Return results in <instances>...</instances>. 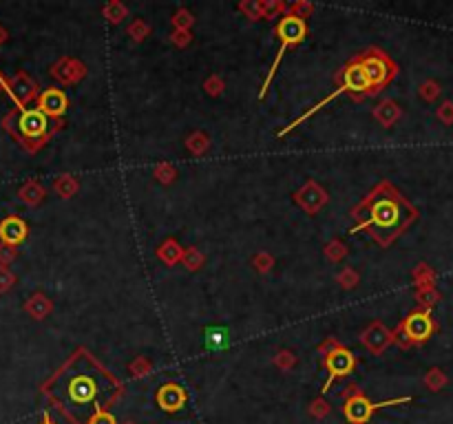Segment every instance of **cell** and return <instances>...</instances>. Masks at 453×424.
Returning a JSON list of instances; mask_svg holds the SVG:
<instances>
[{"mask_svg":"<svg viewBox=\"0 0 453 424\" xmlns=\"http://www.w3.org/2000/svg\"><path fill=\"white\" fill-rule=\"evenodd\" d=\"M67 391H69L71 402L89 405V402H93V400H95V396H98V384H95V380L91 378V375L80 373V375H76V378L69 380Z\"/></svg>","mask_w":453,"mask_h":424,"instance_id":"obj_1","label":"cell"},{"mask_svg":"<svg viewBox=\"0 0 453 424\" xmlns=\"http://www.w3.org/2000/svg\"><path fill=\"white\" fill-rule=\"evenodd\" d=\"M18 130L22 137L27 139H40L46 133V115L40 108H29V111H22L18 119Z\"/></svg>","mask_w":453,"mask_h":424,"instance_id":"obj_2","label":"cell"},{"mask_svg":"<svg viewBox=\"0 0 453 424\" xmlns=\"http://www.w3.org/2000/svg\"><path fill=\"white\" fill-rule=\"evenodd\" d=\"M305 35V22L296 16H288L281 20L279 25V38L283 42V46L294 44V42H301Z\"/></svg>","mask_w":453,"mask_h":424,"instance_id":"obj_3","label":"cell"},{"mask_svg":"<svg viewBox=\"0 0 453 424\" xmlns=\"http://www.w3.org/2000/svg\"><path fill=\"white\" fill-rule=\"evenodd\" d=\"M27 237V226L25 221L16 219V217H9L3 223H0V239L9 246H18L22 239Z\"/></svg>","mask_w":453,"mask_h":424,"instance_id":"obj_4","label":"cell"},{"mask_svg":"<svg viewBox=\"0 0 453 424\" xmlns=\"http://www.w3.org/2000/svg\"><path fill=\"white\" fill-rule=\"evenodd\" d=\"M372 217H374V221L378 226H383V228H389V226H396L398 223V205L393 203L391 199H380L376 205H374V210H372Z\"/></svg>","mask_w":453,"mask_h":424,"instance_id":"obj_5","label":"cell"},{"mask_svg":"<svg viewBox=\"0 0 453 424\" xmlns=\"http://www.w3.org/2000/svg\"><path fill=\"white\" fill-rule=\"evenodd\" d=\"M407 334L413 338V341H425V338L431 334L434 330V323L427 314H413V316L407 319V325H404Z\"/></svg>","mask_w":453,"mask_h":424,"instance_id":"obj_6","label":"cell"},{"mask_svg":"<svg viewBox=\"0 0 453 424\" xmlns=\"http://www.w3.org/2000/svg\"><path fill=\"white\" fill-rule=\"evenodd\" d=\"M378 407H385V405H372L365 398H354V400H350V405H348V409H345V414H348V418L352 422H359L361 424V422L369 420L372 411L378 409Z\"/></svg>","mask_w":453,"mask_h":424,"instance_id":"obj_7","label":"cell"},{"mask_svg":"<svg viewBox=\"0 0 453 424\" xmlns=\"http://www.w3.org/2000/svg\"><path fill=\"white\" fill-rule=\"evenodd\" d=\"M363 71L369 80V87H372V84H383L389 76L385 60H380V58H367L363 62Z\"/></svg>","mask_w":453,"mask_h":424,"instance_id":"obj_8","label":"cell"},{"mask_svg":"<svg viewBox=\"0 0 453 424\" xmlns=\"http://www.w3.org/2000/svg\"><path fill=\"white\" fill-rule=\"evenodd\" d=\"M40 111L42 113H49V115H60L65 113V108H67V100H65V95L60 91H46L42 95V100H40Z\"/></svg>","mask_w":453,"mask_h":424,"instance_id":"obj_9","label":"cell"},{"mask_svg":"<svg viewBox=\"0 0 453 424\" xmlns=\"http://www.w3.org/2000/svg\"><path fill=\"white\" fill-rule=\"evenodd\" d=\"M345 87L352 91H365L369 89V80L363 71V65H354L345 71Z\"/></svg>","mask_w":453,"mask_h":424,"instance_id":"obj_10","label":"cell"},{"mask_svg":"<svg viewBox=\"0 0 453 424\" xmlns=\"http://www.w3.org/2000/svg\"><path fill=\"white\" fill-rule=\"evenodd\" d=\"M327 365H330V371L334 375H343V373L352 371L354 360H352V356L348 354V351H334V354L330 356V360H327Z\"/></svg>","mask_w":453,"mask_h":424,"instance_id":"obj_11","label":"cell"},{"mask_svg":"<svg viewBox=\"0 0 453 424\" xmlns=\"http://www.w3.org/2000/svg\"><path fill=\"white\" fill-rule=\"evenodd\" d=\"M160 405L164 409H180L184 405V391L180 387H164L160 393Z\"/></svg>","mask_w":453,"mask_h":424,"instance_id":"obj_12","label":"cell"},{"mask_svg":"<svg viewBox=\"0 0 453 424\" xmlns=\"http://www.w3.org/2000/svg\"><path fill=\"white\" fill-rule=\"evenodd\" d=\"M206 347L210 351H221L228 347V332L223 327H210L206 332Z\"/></svg>","mask_w":453,"mask_h":424,"instance_id":"obj_13","label":"cell"},{"mask_svg":"<svg viewBox=\"0 0 453 424\" xmlns=\"http://www.w3.org/2000/svg\"><path fill=\"white\" fill-rule=\"evenodd\" d=\"M91 424H115V420L109 414H104V411H98V414L93 416Z\"/></svg>","mask_w":453,"mask_h":424,"instance_id":"obj_14","label":"cell"},{"mask_svg":"<svg viewBox=\"0 0 453 424\" xmlns=\"http://www.w3.org/2000/svg\"><path fill=\"white\" fill-rule=\"evenodd\" d=\"M44 424H51V422H44Z\"/></svg>","mask_w":453,"mask_h":424,"instance_id":"obj_15","label":"cell"}]
</instances>
